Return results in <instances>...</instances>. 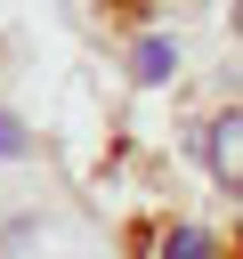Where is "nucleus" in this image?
<instances>
[{"instance_id": "obj_1", "label": "nucleus", "mask_w": 243, "mask_h": 259, "mask_svg": "<svg viewBox=\"0 0 243 259\" xmlns=\"http://www.w3.org/2000/svg\"><path fill=\"white\" fill-rule=\"evenodd\" d=\"M202 162H211V178H219L227 194H243V105H235V113H211V130H202Z\"/></svg>"}, {"instance_id": "obj_2", "label": "nucleus", "mask_w": 243, "mask_h": 259, "mask_svg": "<svg viewBox=\"0 0 243 259\" xmlns=\"http://www.w3.org/2000/svg\"><path fill=\"white\" fill-rule=\"evenodd\" d=\"M170 73H178V40H170V32H146V40L130 49V81L154 89V81H170Z\"/></svg>"}, {"instance_id": "obj_3", "label": "nucleus", "mask_w": 243, "mask_h": 259, "mask_svg": "<svg viewBox=\"0 0 243 259\" xmlns=\"http://www.w3.org/2000/svg\"><path fill=\"white\" fill-rule=\"evenodd\" d=\"M162 259H219V243H211V227H170Z\"/></svg>"}, {"instance_id": "obj_4", "label": "nucleus", "mask_w": 243, "mask_h": 259, "mask_svg": "<svg viewBox=\"0 0 243 259\" xmlns=\"http://www.w3.org/2000/svg\"><path fill=\"white\" fill-rule=\"evenodd\" d=\"M16 154H32V130L16 113H0V162H16Z\"/></svg>"}, {"instance_id": "obj_5", "label": "nucleus", "mask_w": 243, "mask_h": 259, "mask_svg": "<svg viewBox=\"0 0 243 259\" xmlns=\"http://www.w3.org/2000/svg\"><path fill=\"white\" fill-rule=\"evenodd\" d=\"M235 32H243V0H235Z\"/></svg>"}]
</instances>
